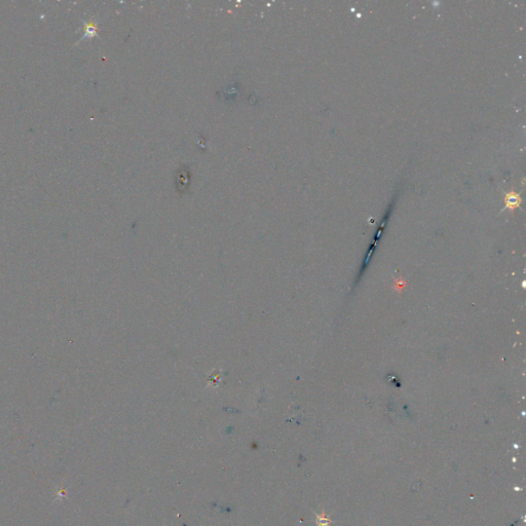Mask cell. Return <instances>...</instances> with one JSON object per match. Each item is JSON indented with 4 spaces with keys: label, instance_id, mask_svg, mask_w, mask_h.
Masks as SVG:
<instances>
[{
    "label": "cell",
    "instance_id": "6da1fadb",
    "mask_svg": "<svg viewBox=\"0 0 526 526\" xmlns=\"http://www.w3.org/2000/svg\"><path fill=\"white\" fill-rule=\"evenodd\" d=\"M505 204H506V209H510V210H514L516 208H518L521 204V198L518 194H516L515 191H511V193H508L505 197Z\"/></svg>",
    "mask_w": 526,
    "mask_h": 526
}]
</instances>
